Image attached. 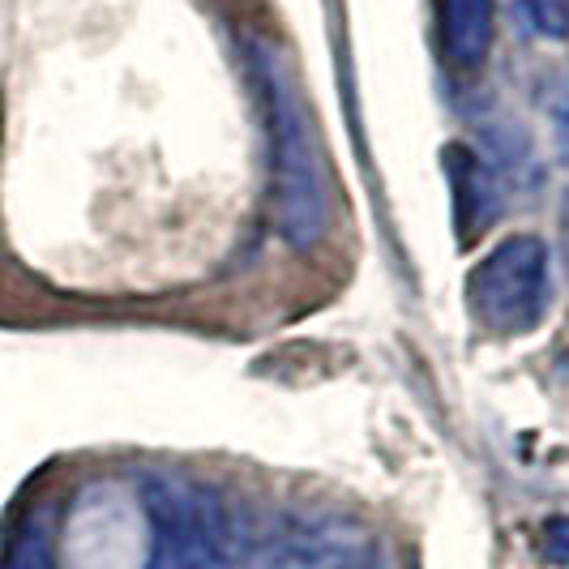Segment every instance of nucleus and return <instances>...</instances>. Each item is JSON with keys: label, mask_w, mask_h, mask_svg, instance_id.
<instances>
[{"label": "nucleus", "mask_w": 569, "mask_h": 569, "mask_svg": "<svg viewBox=\"0 0 569 569\" xmlns=\"http://www.w3.org/2000/svg\"><path fill=\"white\" fill-rule=\"evenodd\" d=\"M253 69L266 94V129H270V159H274V219L287 244L309 253L326 240V228H330L326 154L287 60L270 43H257Z\"/></svg>", "instance_id": "f257e3e1"}, {"label": "nucleus", "mask_w": 569, "mask_h": 569, "mask_svg": "<svg viewBox=\"0 0 569 569\" xmlns=\"http://www.w3.org/2000/svg\"><path fill=\"white\" fill-rule=\"evenodd\" d=\"M513 22L527 39H569V0H513Z\"/></svg>", "instance_id": "6e6552de"}, {"label": "nucleus", "mask_w": 569, "mask_h": 569, "mask_svg": "<svg viewBox=\"0 0 569 569\" xmlns=\"http://www.w3.org/2000/svg\"><path fill=\"white\" fill-rule=\"evenodd\" d=\"M566 228H569V193H566Z\"/></svg>", "instance_id": "9b49d317"}, {"label": "nucleus", "mask_w": 569, "mask_h": 569, "mask_svg": "<svg viewBox=\"0 0 569 569\" xmlns=\"http://www.w3.org/2000/svg\"><path fill=\"white\" fill-rule=\"evenodd\" d=\"M446 176L455 189V214H458V236L462 240H480L497 214H501V184H497V168L488 163L480 150L471 146H446Z\"/></svg>", "instance_id": "39448f33"}, {"label": "nucleus", "mask_w": 569, "mask_h": 569, "mask_svg": "<svg viewBox=\"0 0 569 569\" xmlns=\"http://www.w3.org/2000/svg\"><path fill=\"white\" fill-rule=\"evenodd\" d=\"M557 133H561V146L569 150V94L557 103Z\"/></svg>", "instance_id": "9d476101"}, {"label": "nucleus", "mask_w": 569, "mask_h": 569, "mask_svg": "<svg viewBox=\"0 0 569 569\" xmlns=\"http://www.w3.org/2000/svg\"><path fill=\"white\" fill-rule=\"evenodd\" d=\"M437 43L450 69H480L497 43L492 0H437Z\"/></svg>", "instance_id": "423d86ee"}, {"label": "nucleus", "mask_w": 569, "mask_h": 569, "mask_svg": "<svg viewBox=\"0 0 569 569\" xmlns=\"http://www.w3.org/2000/svg\"><path fill=\"white\" fill-rule=\"evenodd\" d=\"M0 569H57L52 552V522L48 513H30L18 527V536L9 543V552L0 557Z\"/></svg>", "instance_id": "0eeeda50"}, {"label": "nucleus", "mask_w": 569, "mask_h": 569, "mask_svg": "<svg viewBox=\"0 0 569 569\" xmlns=\"http://www.w3.org/2000/svg\"><path fill=\"white\" fill-rule=\"evenodd\" d=\"M142 510L150 522L146 569H228L253 552L240 513L219 488L154 476L142 485Z\"/></svg>", "instance_id": "f03ea898"}, {"label": "nucleus", "mask_w": 569, "mask_h": 569, "mask_svg": "<svg viewBox=\"0 0 569 569\" xmlns=\"http://www.w3.org/2000/svg\"><path fill=\"white\" fill-rule=\"evenodd\" d=\"M467 309L497 339H518L543 326L552 309V253L540 236L518 231L467 274Z\"/></svg>", "instance_id": "7ed1b4c3"}, {"label": "nucleus", "mask_w": 569, "mask_h": 569, "mask_svg": "<svg viewBox=\"0 0 569 569\" xmlns=\"http://www.w3.org/2000/svg\"><path fill=\"white\" fill-rule=\"evenodd\" d=\"M253 561L257 569H386L377 536L339 513L283 518L253 548Z\"/></svg>", "instance_id": "20e7f679"}, {"label": "nucleus", "mask_w": 569, "mask_h": 569, "mask_svg": "<svg viewBox=\"0 0 569 569\" xmlns=\"http://www.w3.org/2000/svg\"><path fill=\"white\" fill-rule=\"evenodd\" d=\"M540 557L548 566L569 569V513H552L540 527Z\"/></svg>", "instance_id": "1a4fd4ad"}]
</instances>
